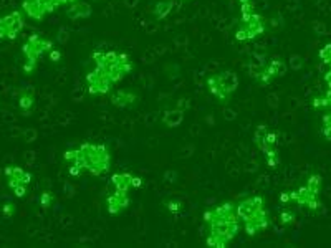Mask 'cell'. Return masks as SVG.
Masks as SVG:
<instances>
[{
  "label": "cell",
  "mask_w": 331,
  "mask_h": 248,
  "mask_svg": "<svg viewBox=\"0 0 331 248\" xmlns=\"http://www.w3.org/2000/svg\"><path fill=\"white\" fill-rule=\"evenodd\" d=\"M63 161L71 176L78 177L88 172L98 177L111 169V151L103 142H81L78 147L63 152Z\"/></svg>",
  "instance_id": "6da1fadb"
},
{
  "label": "cell",
  "mask_w": 331,
  "mask_h": 248,
  "mask_svg": "<svg viewBox=\"0 0 331 248\" xmlns=\"http://www.w3.org/2000/svg\"><path fill=\"white\" fill-rule=\"evenodd\" d=\"M204 222L209 227L205 245L210 248H227L240 230V218L234 202H224L204 213Z\"/></svg>",
  "instance_id": "7a4b0ae2"
},
{
  "label": "cell",
  "mask_w": 331,
  "mask_h": 248,
  "mask_svg": "<svg viewBox=\"0 0 331 248\" xmlns=\"http://www.w3.org/2000/svg\"><path fill=\"white\" fill-rule=\"evenodd\" d=\"M95 68L111 79L113 84H118L132 71V60L128 53L116 50H96L91 53Z\"/></svg>",
  "instance_id": "3957f363"
},
{
  "label": "cell",
  "mask_w": 331,
  "mask_h": 248,
  "mask_svg": "<svg viewBox=\"0 0 331 248\" xmlns=\"http://www.w3.org/2000/svg\"><path fill=\"white\" fill-rule=\"evenodd\" d=\"M237 215L244 223L247 235L254 237L264 232L270 225V217L265 207V198L262 195H252L237 203Z\"/></svg>",
  "instance_id": "277c9868"
},
{
  "label": "cell",
  "mask_w": 331,
  "mask_h": 248,
  "mask_svg": "<svg viewBox=\"0 0 331 248\" xmlns=\"http://www.w3.org/2000/svg\"><path fill=\"white\" fill-rule=\"evenodd\" d=\"M321 186H323V179H321L320 174H311L303 186H300L296 190L281 193L280 202L296 203V205L313 213L320 212L321 207H323V203H321Z\"/></svg>",
  "instance_id": "5b68a950"
},
{
  "label": "cell",
  "mask_w": 331,
  "mask_h": 248,
  "mask_svg": "<svg viewBox=\"0 0 331 248\" xmlns=\"http://www.w3.org/2000/svg\"><path fill=\"white\" fill-rule=\"evenodd\" d=\"M254 144L259 151L264 152L266 166L270 169L278 167L280 151H278V137H276V132L270 131L268 126H265V124H260V126L255 127Z\"/></svg>",
  "instance_id": "8992f818"
},
{
  "label": "cell",
  "mask_w": 331,
  "mask_h": 248,
  "mask_svg": "<svg viewBox=\"0 0 331 248\" xmlns=\"http://www.w3.org/2000/svg\"><path fill=\"white\" fill-rule=\"evenodd\" d=\"M53 50V42L48 38L40 37L38 33H33L27 38V42L22 45V53L25 57V63H23V71L27 74L33 73L37 69L38 60L43 55L52 52Z\"/></svg>",
  "instance_id": "52a82bcc"
},
{
  "label": "cell",
  "mask_w": 331,
  "mask_h": 248,
  "mask_svg": "<svg viewBox=\"0 0 331 248\" xmlns=\"http://www.w3.org/2000/svg\"><path fill=\"white\" fill-rule=\"evenodd\" d=\"M205 84L212 96L219 99L220 103H227L239 88V76L234 71L214 73L212 76L207 78Z\"/></svg>",
  "instance_id": "ba28073f"
},
{
  "label": "cell",
  "mask_w": 331,
  "mask_h": 248,
  "mask_svg": "<svg viewBox=\"0 0 331 248\" xmlns=\"http://www.w3.org/2000/svg\"><path fill=\"white\" fill-rule=\"evenodd\" d=\"M266 30V20L264 15L252 12L240 15L239 23L235 28V40L237 42H252V40L262 37Z\"/></svg>",
  "instance_id": "9c48e42d"
},
{
  "label": "cell",
  "mask_w": 331,
  "mask_h": 248,
  "mask_svg": "<svg viewBox=\"0 0 331 248\" xmlns=\"http://www.w3.org/2000/svg\"><path fill=\"white\" fill-rule=\"evenodd\" d=\"M23 25H25V18L20 10H13L0 17V40H15L23 30Z\"/></svg>",
  "instance_id": "30bf717a"
},
{
  "label": "cell",
  "mask_w": 331,
  "mask_h": 248,
  "mask_svg": "<svg viewBox=\"0 0 331 248\" xmlns=\"http://www.w3.org/2000/svg\"><path fill=\"white\" fill-rule=\"evenodd\" d=\"M286 73V64L281 58H270L268 62L264 63L262 66L254 73L255 79L260 84H270L271 81L278 79Z\"/></svg>",
  "instance_id": "8fae6325"
},
{
  "label": "cell",
  "mask_w": 331,
  "mask_h": 248,
  "mask_svg": "<svg viewBox=\"0 0 331 248\" xmlns=\"http://www.w3.org/2000/svg\"><path fill=\"white\" fill-rule=\"evenodd\" d=\"M115 84L111 83V79L103 74L98 68H93L90 73L86 74V89L91 96H101V94H108L111 91V88Z\"/></svg>",
  "instance_id": "7c38bea8"
},
{
  "label": "cell",
  "mask_w": 331,
  "mask_h": 248,
  "mask_svg": "<svg viewBox=\"0 0 331 248\" xmlns=\"http://www.w3.org/2000/svg\"><path fill=\"white\" fill-rule=\"evenodd\" d=\"M55 10V5L50 0H23L22 2V12L33 20H43Z\"/></svg>",
  "instance_id": "4fadbf2b"
},
{
  "label": "cell",
  "mask_w": 331,
  "mask_h": 248,
  "mask_svg": "<svg viewBox=\"0 0 331 248\" xmlns=\"http://www.w3.org/2000/svg\"><path fill=\"white\" fill-rule=\"evenodd\" d=\"M110 186L113 187V190L130 193L132 188L142 186V179L131 172H116L110 179Z\"/></svg>",
  "instance_id": "5bb4252c"
},
{
  "label": "cell",
  "mask_w": 331,
  "mask_h": 248,
  "mask_svg": "<svg viewBox=\"0 0 331 248\" xmlns=\"http://www.w3.org/2000/svg\"><path fill=\"white\" fill-rule=\"evenodd\" d=\"M130 203H131L130 193H125V192L111 190L110 195L106 197V208L110 215H121V213L130 207Z\"/></svg>",
  "instance_id": "9a60e30c"
},
{
  "label": "cell",
  "mask_w": 331,
  "mask_h": 248,
  "mask_svg": "<svg viewBox=\"0 0 331 248\" xmlns=\"http://www.w3.org/2000/svg\"><path fill=\"white\" fill-rule=\"evenodd\" d=\"M3 174L7 177V186L12 188H17L20 186H28L32 182V174L23 171L22 167L18 166H7L3 169Z\"/></svg>",
  "instance_id": "2e32d148"
},
{
  "label": "cell",
  "mask_w": 331,
  "mask_h": 248,
  "mask_svg": "<svg viewBox=\"0 0 331 248\" xmlns=\"http://www.w3.org/2000/svg\"><path fill=\"white\" fill-rule=\"evenodd\" d=\"M137 101H139V94L132 91V89H116L110 96V103L115 108H120V109L134 106Z\"/></svg>",
  "instance_id": "e0dca14e"
},
{
  "label": "cell",
  "mask_w": 331,
  "mask_h": 248,
  "mask_svg": "<svg viewBox=\"0 0 331 248\" xmlns=\"http://www.w3.org/2000/svg\"><path fill=\"white\" fill-rule=\"evenodd\" d=\"M66 15L68 18L71 20H85V18H90L91 13H93V7L90 3L86 2H81V0H75L73 3L66 5Z\"/></svg>",
  "instance_id": "ac0fdd59"
},
{
  "label": "cell",
  "mask_w": 331,
  "mask_h": 248,
  "mask_svg": "<svg viewBox=\"0 0 331 248\" xmlns=\"http://www.w3.org/2000/svg\"><path fill=\"white\" fill-rule=\"evenodd\" d=\"M18 108L25 113V116H28L32 109L35 108V96L30 89H22L20 94H18Z\"/></svg>",
  "instance_id": "d6986e66"
},
{
  "label": "cell",
  "mask_w": 331,
  "mask_h": 248,
  "mask_svg": "<svg viewBox=\"0 0 331 248\" xmlns=\"http://www.w3.org/2000/svg\"><path fill=\"white\" fill-rule=\"evenodd\" d=\"M172 8H174V0H159L152 7V13H154L156 20H164L171 15Z\"/></svg>",
  "instance_id": "ffe728a7"
},
{
  "label": "cell",
  "mask_w": 331,
  "mask_h": 248,
  "mask_svg": "<svg viewBox=\"0 0 331 248\" xmlns=\"http://www.w3.org/2000/svg\"><path fill=\"white\" fill-rule=\"evenodd\" d=\"M182 119H184V113H182L181 109H172V111H167L164 114L162 121H164L166 126L176 127V126H179V124L182 123Z\"/></svg>",
  "instance_id": "44dd1931"
},
{
  "label": "cell",
  "mask_w": 331,
  "mask_h": 248,
  "mask_svg": "<svg viewBox=\"0 0 331 248\" xmlns=\"http://www.w3.org/2000/svg\"><path fill=\"white\" fill-rule=\"evenodd\" d=\"M321 134L325 136L326 141L331 142V109L321 118Z\"/></svg>",
  "instance_id": "7402d4cb"
},
{
  "label": "cell",
  "mask_w": 331,
  "mask_h": 248,
  "mask_svg": "<svg viewBox=\"0 0 331 248\" xmlns=\"http://www.w3.org/2000/svg\"><path fill=\"white\" fill-rule=\"evenodd\" d=\"M311 104H313V108H326V109H331V89H326V93L323 94V96L315 98L313 101H311Z\"/></svg>",
  "instance_id": "603a6c76"
},
{
  "label": "cell",
  "mask_w": 331,
  "mask_h": 248,
  "mask_svg": "<svg viewBox=\"0 0 331 248\" xmlns=\"http://www.w3.org/2000/svg\"><path fill=\"white\" fill-rule=\"evenodd\" d=\"M53 202H55V195H53V192L52 190H43L42 195H40V205H42V208L48 210V208L53 205Z\"/></svg>",
  "instance_id": "cb8c5ba5"
},
{
  "label": "cell",
  "mask_w": 331,
  "mask_h": 248,
  "mask_svg": "<svg viewBox=\"0 0 331 248\" xmlns=\"http://www.w3.org/2000/svg\"><path fill=\"white\" fill-rule=\"evenodd\" d=\"M318 57L321 60V63H325L326 66H330L331 64V43H326L323 48H320Z\"/></svg>",
  "instance_id": "d4e9b609"
},
{
  "label": "cell",
  "mask_w": 331,
  "mask_h": 248,
  "mask_svg": "<svg viewBox=\"0 0 331 248\" xmlns=\"http://www.w3.org/2000/svg\"><path fill=\"white\" fill-rule=\"evenodd\" d=\"M295 220H296V215H295L293 210L285 208V210L280 213V223L281 225H290V223H293Z\"/></svg>",
  "instance_id": "484cf974"
},
{
  "label": "cell",
  "mask_w": 331,
  "mask_h": 248,
  "mask_svg": "<svg viewBox=\"0 0 331 248\" xmlns=\"http://www.w3.org/2000/svg\"><path fill=\"white\" fill-rule=\"evenodd\" d=\"M240 5V15L255 12V2L254 0H239Z\"/></svg>",
  "instance_id": "4316f807"
},
{
  "label": "cell",
  "mask_w": 331,
  "mask_h": 248,
  "mask_svg": "<svg viewBox=\"0 0 331 248\" xmlns=\"http://www.w3.org/2000/svg\"><path fill=\"white\" fill-rule=\"evenodd\" d=\"M15 212H17L15 203H10V202L3 203V207H2V213H3V215H5L7 218H12L13 215H15Z\"/></svg>",
  "instance_id": "83f0119b"
},
{
  "label": "cell",
  "mask_w": 331,
  "mask_h": 248,
  "mask_svg": "<svg viewBox=\"0 0 331 248\" xmlns=\"http://www.w3.org/2000/svg\"><path fill=\"white\" fill-rule=\"evenodd\" d=\"M167 210H171L172 213H179V212H181V203L177 202V200L167 202Z\"/></svg>",
  "instance_id": "f1b7e54d"
},
{
  "label": "cell",
  "mask_w": 331,
  "mask_h": 248,
  "mask_svg": "<svg viewBox=\"0 0 331 248\" xmlns=\"http://www.w3.org/2000/svg\"><path fill=\"white\" fill-rule=\"evenodd\" d=\"M27 187H28V186H20V187L13 188V195L18 197V198H23V197L27 195Z\"/></svg>",
  "instance_id": "f546056e"
},
{
  "label": "cell",
  "mask_w": 331,
  "mask_h": 248,
  "mask_svg": "<svg viewBox=\"0 0 331 248\" xmlns=\"http://www.w3.org/2000/svg\"><path fill=\"white\" fill-rule=\"evenodd\" d=\"M50 2L55 5V8H58V7H63V5H70V3H73L75 0H50Z\"/></svg>",
  "instance_id": "4dcf8cb0"
},
{
  "label": "cell",
  "mask_w": 331,
  "mask_h": 248,
  "mask_svg": "<svg viewBox=\"0 0 331 248\" xmlns=\"http://www.w3.org/2000/svg\"><path fill=\"white\" fill-rule=\"evenodd\" d=\"M325 83H326V86H328V89H331V64L325 73Z\"/></svg>",
  "instance_id": "1f68e13d"
}]
</instances>
